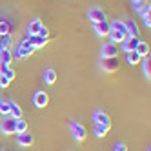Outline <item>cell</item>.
<instances>
[{
	"instance_id": "cell-22",
	"label": "cell",
	"mask_w": 151,
	"mask_h": 151,
	"mask_svg": "<svg viewBox=\"0 0 151 151\" xmlns=\"http://www.w3.org/2000/svg\"><path fill=\"white\" fill-rule=\"evenodd\" d=\"M107 131H109V127H106L102 124H95L93 126V133H95V137H99V138H104L107 135Z\"/></svg>"
},
{
	"instance_id": "cell-20",
	"label": "cell",
	"mask_w": 151,
	"mask_h": 151,
	"mask_svg": "<svg viewBox=\"0 0 151 151\" xmlns=\"http://www.w3.org/2000/svg\"><path fill=\"white\" fill-rule=\"evenodd\" d=\"M40 27H42V22H40L38 18H33V20L29 22V26H27V33H29V35H38Z\"/></svg>"
},
{
	"instance_id": "cell-25",
	"label": "cell",
	"mask_w": 151,
	"mask_h": 151,
	"mask_svg": "<svg viewBox=\"0 0 151 151\" xmlns=\"http://www.w3.org/2000/svg\"><path fill=\"white\" fill-rule=\"evenodd\" d=\"M15 135H18V133H24V131H27V122L24 120V118H17L15 120Z\"/></svg>"
},
{
	"instance_id": "cell-37",
	"label": "cell",
	"mask_w": 151,
	"mask_h": 151,
	"mask_svg": "<svg viewBox=\"0 0 151 151\" xmlns=\"http://www.w3.org/2000/svg\"><path fill=\"white\" fill-rule=\"evenodd\" d=\"M147 151H149V149H147Z\"/></svg>"
},
{
	"instance_id": "cell-10",
	"label": "cell",
	"mask_w": 151,
	"mask_h": 151,
	"mask_svg": "<svg viewBox=\"0 0 151 151\" xmlns=\"http://www.w3.org/2000/svg\"><path fill=\"white\" fill-rule=\"evenodd\" d=\"M124 22V26H126V31H127V37H135V38H138L140 37V29H138V26H137V22L135 20H122Z\"/></svg>"
},
{
	"instance_id": "cell-26",
	"label": "cell",
	"mask_w": 151,
	"mask_h": 151,
	"mask_svg": "<svg viewBox=\"0 0 151 151\" xmlns=\"http://www.w3.org/2000/svg\"><path fill=\"white\" fill-rule=\"evenodd\" d=\"M11 31V24L7 20H0V35H9Z\"/></svg>"
},
{
	"instance_id": "cell-6",
	"label": "cell",
	"mask_w": 151,
	"mask_h": 151,
	"mask_svg": "<svg viewBox=\"0 0 151 151\" xmlns=\"http://www.w3.org/2000/svg\"><path fill=\"white\" fill-rule=\"evenodd\" d=\"M93 122L95 124H102L106 127H111V118H109V115L104 113V111H100V109H96L93 113Z\"/></svg>"
},
{
	"instance_id": "cell-21",
	"label": "cell",
	"mask_w": 151,
	"mask_h": 151,
	"mask_svg": "<svg viewBox=\"0 0 151 151\" xmlns=\"http://www.w3.org/2000/svg\"><path fill=\"white\" fill-rule=\"evenodd\" d=\"M42 77H44V82L46 84L51 86V84H55V80H57V71L47 68V69H44V75H42Z\"/></svg>"
},
{
	"instance_id": "cell-4",
	"label": "cell",
	"mask_w": 151,
	"mask_h": 151,
	"mask_svg": "<svg viewBox=\"0 0 151 151\" xmlns=\"http://www.w3.org/2000/svg\"><path fill=\"white\" fill-rule=\"evenodd\" d=\"M15 120L17 118H11V116H7V118H2V122H0V131H2L4 135H15Z\"/></svg>"
},
{
	"instance_id": "cell-32",
	"label": "cell",
	"mask_w": 151,
	"mask_h": 151,
	"mask_svg": "<svg viewBox=\"0 0 151 151\" xmlns=\"http://www.w3.org/2000/svg\"><path fill=\"white\" fill-rule=\"evenodd\" d=\"M142 18H144V24H146V27L149 29V27H151V15L147 13V15H144Z\"/></svg>"
},
{
	"instance_id": "cell-7",
	"label": "cell",
	"mask_w": 151,
	"mask_h": 151,
	"mask_svg": "<svg viewBox=\"0 0 151 151\" xmlns=\"http://www.w3.org/2000/svg\"><path fill=\"white\" fill-rule=\"evenodd\" d=\"M118 57H113V58H102V62H100V68L104 69V71H107V73H113V71H116L118 69Z\"/></svg>"
},
{
	"instance_id": "cell-12",
	"label": "cell",
	"mask_w": 151,
	"mask_h": 151,
	"mask_svg": "<svg viewBox=\"0 0 151 151\" xmlns=\"http://www.w3.org/2000/svg\"><path fill=\"white\" fill-rule=\"evenodd\" d=\"M27 42L33 46V49H38V47H42V46H46L47 38H42V37H38V35H29V37H27Z\"/></svg>"
},
{
	"instance_id": "cell-16",
	"label": "cell",
	"mask_w": 151,
	"mask_h": 151,
	"mask_svg": "<svg viewBox=\"0 0 151 151\" xmlns=\"http://www.w3.org/2000/svg\"><path fill=\"white\" fill-rule=\"evenodd\" d=\"M9 116L11 118H22V107L17 102H11V100H9Z\"/></svg>"
},
{
	"instance_id": "cell-2",
	"label": "cell",
	"mask_w": 151,
	"mask_h": 151,
	"mask_svg": "<svg viewBox=\"0 0 151 151\" xmlns=\"http://www.w3.org/2000/svg\"><path fill=\"white\" fill-rule=\"evenodd\" d=\"M33 51H35L33 46H31L29 42H27V38H26V40H22V42L17 46V51L13 53V58H15V57H17V58H27V57L33 55Z\"/></svg>"
},
{
	"instance_id": "cell-31",
	"label": "cell",
	"mask_w": 151,
	"mask_h": 151,
	"mask_svg": "<svg viewBox=\"0 0 151 151\" xmlns=\"http://www.w3.org/2000/svg\"><path fill=\"white\" fill-rule=\"evenodd\" d=\"M115 151H127V146H126L124 142H118V144L115 146Z\"/></svg>"
},
{
	"instance_id": "cell-23",
	"label": "cell",
	"mask_w": 151,
	"mask_h": 151,
	"mask_svg": "<svg viewBox=\"0 0 151 151\" xmlns=\"http://www.w3.org/2000/svg\"><path fill=\"white\" fill-rule=\"evenodd\" d=\"M11 46H13L11 35H2L0 37V49H11Z\"/></svg>"
},
{
	"instance_id": "cell-29",
	"label": "cell",
	"mask_w": 151,
	"mask_h": 151,
	"mask_svg": "<svg viewBox=\"0 0 151 151\" xmlns=\"http://www.w3.org/2000/svg\"><path fill=\"white\" fill-rule=\"evenodd\" d=\"M9 84H11V80H9V78H6V77H2V75H0V88H7Z\"/></svg>"
},
{
	"instance_id": "cell-18",
	"label": "cell",
	"mask_w": 151,
	"mask_h": 151,
	"mask_svg": "<svg viewBox=\"0 0 151 151\" xmlns=\"http://www.w3.org/2000/svg\"><path fill=\"white\" fill-rule=\"evenodd\" d=\"M126 60H127L129 66H137V64H140L142 57H140L137 51H127V53H126Z\"/></svg>"
},
{
	"instance_id": "cell-14",
	"label": "cell",
	"mask_w": 151,
	"mask_h": 151,
	"mask_svg": "<svg viewBox=\"0 0 151 151\" xmlns=\"http://www.w3.org/2000/svg\"><path fill=\"white\" fill-rule=\"evenodd\" d=\"M95 33L100 35V37L107 35L109 33V22H107V20H104V22H96L95 24Z\"/></svg>"
},
{
	"instance_id": "cell-34",
	"label": "cell",
	"mask_w": 151,
	"mask_h": 151,
	"mask_svg": "<svg viewBox=\"0 0 151 151\" xmlns=\"http://www.w3.org/2000/svg\"><path fill=\"white\" fill-rule=\"evenodd\" d=\"M131 2H137V0H131Z\"/></svg>"
},
{
	"instance_id": "cell-3",
	"label": "cell",
	"mask_w": 151,
	"mask_h": 151,
	"mask_svg": "<svg viewBox=\"0 0 151 151\" xmlns=\"http://www.w3.org/2000/svg\"><path fill=\"white\" fill-rule=\"evenodd\" d=\"M69 129H71V133H73L77 142H82V140L88 137V131H86V127L80 122H69Z\"/></svg>"
},
{
	"instance_id": "cell-11",
	"label": "cell",
	"mask_w": 151,
	"mask_h": 151,
	"mask_svg": "<svg viewBox=\"0 0 151 151\" xmlns=\"http://www.w3.org/2000/svg\"><path fill=\"white\" fill-rule=\"evenodd\" d=\"M17 142H18L20 146L27 147V146H33V142H35V137L31 135L29 131H24V133H18V135H17Z\"/></svg>"
},
{
	"instance_id": "cell-33",
	"label": "cell",
	"mask_w": 151,
	"mask_h": 151,
	"mask_svg": "<svg viewBox=\"0 0 151 151\" xmlns=\"http://www.w3.org/2000/svg\"><path fill=\"white\" fill-rule=\"evenodd\" d=\"M0 122H2V115H0Z\"/></svg>"
},
{
	"instance_id": "cell-8",
	"label": "cell",
	"mask_w": 151,
	"mask_h": 151,
	"mask_svg": "<svg viewBox=\"0 0 151 151\" xmlns=\"http://www.w3.org/2000/svg\"><path fill=\"white\" fill-rule=\"evenodd\" d=\"M88 17H89V20L93 24H96V22H104V20H107L106 18V13L102 11L100 7H91L89 9V13H88Z\"/></svg>"
},
{
	"instance_id": "cell-17",
	"label": "cell",
	"mask_w": 151,
	"mask_h": 151,
	"mask_svg": "<svg viewBox=\"0 0 151 151\" xmlns=\"http://www.w3.org/2000/svg\"><path fill=\"white\" fill-rule=\"evenodd\" d=\"M11 62H13V53H11V49H0V64L11 66Z\"/></svg>"
},
{
	"instance_id": "cell-9",
	"label": "cell",
	"mask_w": 151,
	"mask_h": 151,
	"mask_svg": "<svg viewBox=\"0 0 151 151\" xmlns=\"http://www.w3.org/2000/svg\"><path fill=\"white\" fill-rule=\"evenodd\" d=\"M47 102H49V96H47L46 91H37L33 95V104H35V107H46Z\"/></svg>"
},
{
	"instance_id": "cell-24",
	"label": "cell",
	"mask_w": 151,
	"mask_h": 151,
	"mask_svg": "<svg viewBox=\"0 0 151 151\" xmlns=\"http://www.w3.org/2000/svg\"><path fill=\"white\" fill-rule=\"evenodd\" d=\"M135 51L138 53L140 57H147V55H149V46H147V42H138L137 47H135Z\"/></svg>"
},
{
	"instance_id": "cell-15",
	"label": "cell",
	"mask_w": 151,
	"mask_h": 151,
	"mask_svg": "<svg viewBox=\"0 0 151 151\" xmlns=\"http://www.w3.org/2000/svg\"><path fill=\"white\" fill-rule=\"evenodd\" d=\"M140 64H142V71H144V77L149 80L151 78V57H142V60H140Z\"/></svg>"
},
{
	"instance_id": "cell-35",
	"label": "cell",
	"mask_w": 151,
	"mask_h": 151,
	"mask_svg": "<svg viewBox=\"0 0 151 151\" xmlns=\"http://www.w3.org/2000/svg\"><path fill=\"white\" fill-rule=\"evenodd\" d=\"M0 37H2V35H0Z\"/></svg>"
},
{
	"instance_id": "cell-13",
	"label": "cell",
	"mask_w": 151,
	"mask_h": 151,
	"mask_svg": "<svg viewBox=\"0 0 151 151\" xmlns=\"http://www.w3.org/2000/svg\"><path fill=\"white\" fill-rule=\"evenodd\" d=\"M138 38H135V37H127L124 42H122V51H135V47H137V44H138Z\"/></svg>"
},
{
	"instance_id": "cell-27",
	"label": "cell",
	"mask_w": 151,
	"mask_h": 151,
	"mask_svg": "<svg viewBox=\"0 0 151 151\" xmlns=\"http://www.w3.org/2000/svg\"><path fill=\"white\" fill-rule=\"evenodd\" d=\"M0 115H9V100H0Z\"/></svg>"
},
{
	"instance_id": "cell-36",
	"label": "cell",
	"mask_w": 151,
	"mask_h": 151,
	"mask_svg": "<svg viewBox=\"0 0 151 151\" xmlns=\"http://www.w3.org/2000/svg\"><path fill=\"white\" fill-rule=\"evenodd\" d=\"M0 151H2V149H0Z\"/></svg>"
},
{
	"instance_id": "cell-28",
	"label": "cell",
	"mask_w": 151,
	"mask_h": 151,
	"mask_svg": "<svg viewBox=\"0 0 151 151\" xmlns=\"http://www.w3.org/2000/svg\"><path fill=\"white\" fill-rule=\"evenodd\" d=\"M133 4V7H135V11H140L142 9V6L146 4V0H137V2H131Z\"/></svg>"
},
{
	"instance_id": "cell-19",
	"label": "cell",
	"mask_w": 151,
	"mask_h": 151,
	"mask_svg": "<svg viewBox=\"0 0 151 151\" xmlns=\"http://www.w3.org/2000/svg\"><path fill=\"white\" fill-rule=\"evenodd\" d=\"M0 75L6 77V78H9V80H13L17 77V73L13 71V68L11 66H6V64H0Z\"/></svg>"
},
{
	"instance_id": "cell-1",
	"label": "cell",
	"mask_w": 151,
	"mask_h": 151,
	"mask_svg": "<svg viewBox=\"0 0 151 151\" xmlns=\"http://www.w3.org/2000/svg\"><path fill=\"white\" fill-rule=\"evenodd\" d=\"M107 37L111 38L113 44H122V42L127 38V31H126V26L122 20H113L109 24V33Z\"/></svg>"
},
{
	"instance_id": "cell-30",
	"label": "cell",
	"mask_w": 151,
	"mask_h": 151,
	"mask_svg": "<svg viewBox=\"0 0 151 151\" xmlns=\"http://www.w3.org/2000/svg\"><path fill=\"white\" fill-rule=\"evenodd\" d=\"M38 37H42V38H47V37H49V31H47V27H44V26H42V27H40V31H38Z\"/></svg>"
},
{
	"instance_id": "cell-5",
	"label": "cell",
	"mask_w": 151,
	"mask_h": 151,
	"mask_svg": "<svg viewBox=\"0 0 151 151\" xmlns=\"http://www.w3.org/2000/svg\"><path fill=\"white\" fill-rule=\"evenodd\" d=\"M118 44H113V42H107V44L102 46V58H113L118 57Z\"/></svg>"
}]
</instances>
